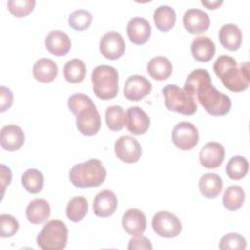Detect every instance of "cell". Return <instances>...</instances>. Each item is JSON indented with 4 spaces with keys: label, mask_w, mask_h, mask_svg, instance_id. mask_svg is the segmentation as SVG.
<instances>
[{
    "label": "cell",
    "mask_w": 250,
    "mask_h": 250,
    "mask_svg": "<svg viewBox=\"0 0 250 250\" xmlns=\"http://www.w3.org/2000/svg\"><path fill=\"white\" fill-rule=\"evenodd\" d=\"M10 13L16 17L21 18L31 13L35 6L34 0H9L7 3Z\"/></svg>",
    "instance_id": "d590c367"
},
{
    "label": "cell",
    "mask_w": 250,
    "mask_h": 250,
    "mask_svg": "<svg viewBox=\"0 0 250 250\" xmlns=\"http://www.w3.org/2000/svg\"><path fill=\"white\" fill-rule=\"evenodd\" d=\"M219 248L221 250H245L246 239L237 232H230L221 238Z\"/></svg>",
    "instance_id": "e575fe53"
},
{
    "label": "cell",
    "mask_w": 250,
    "mask_h": 250,
    "mask_svg": "<svg viewBox=\"0 0 250 250\" xmlns=\"http://www.w3.org/2000/svg\"><path fill=\"white\" fill-rule=\"evenodd\" d=\"M190 51L192 57L201 62H209L215 55L216 47L214 42L208 36L195 37L190 45Z\"/></svg>",
    "instance_id": "44dd1931"
},
{
    "label": "cell",
    "mask_w": 250,
    "mask_h": 250,
    "mask_svg": "<svg viewBox=\"0 0 250 250\" xmlns=\"http://www.w3.org/2000/svg\"><path fill=\"white\" fill-rule=\"evenodd\" d=\"M32 73L34 78L42 83L52 82L58 75L57 63L48 58H42L35 62Z\"/></svg>",
    "instance_id": "cb8c5ba5"
},
{
    "label": "cell",
    "mask_w": 250,
    "mask_h": 250,
    "mask_svg": "<svg viewBox=\"0 0 250 250\" xmlns=\"http://www.w3.org/2000/svg\"><path fill=\"white\" fill-rule=\"evenodd\" d=\"M128 249L129 250H135V249H147L151 250L152 245L151 242L148 238L139 235V236H134L129 240L128 244Z\"/></svg>",
    "instance_id": "ab89813d"
},
{
    "label": "cell",
    "mask_w": 250,
    "mask_h": 250,
    "mask_svg": "<svg viewBox=\"0 0 250 250\" xmlns=\"http://www.w3.org/2000/svg\"><path fill=\"white\" fill-rule=\"evenodd\" d=\"M244 199L245 192L240 186H229L224 192L223 205L229 211H236L243 205Z\"/></svg>",
    "instance_id": "f1b7e54d"
},
{
    "label": "cell",
    "mask_w": 250,
    "mask_h": 250,
    "mask_svg": "<svg viewBox=\"0 0 250 250\" xmlns=\"http://www.w3.org/2000/svg\"><path fill=\"white\" fill-rule=\"evenodd\" d=\"M45 46L54 56H65L70 51L71 40L65 32L59 29L52 30L45 38Z\"/></svg>",
    "instance_id": "ffe728a7"
},
{
    "label": "cell",
    "mask_w": 250,
    "mask_h": 250,
    "mask_svg": "<svg viewBox=\"0 0 250 250\" xmlns=\"http://www.w3.org/2000/svg\"><path fill=\"white\" fill-rule=\"evenodd\" d=\"M122 227L132 236L142 235L146 229V215L140 209L130 208L122 216Z\"/></svg>",
    "instance_id": "2e32d148"
},
{
    "label": "cell",
    "mask_w": 250,
    "mask_h": 250,
    "mask_svg": "<svg viewBox=\"0 0 250 250\" xmlns=\"http://www.w3.org/2000/svg\"><path fill=\"white\" fill-rule=\"evenodd\" d=\"M25 214L29 223L35 225L42 224L50 217V204L43 198H35L28 203Z\"/></svg>",
    "instance_id": "603a6c76"
},
{
    "label": "cell",
    "mask_w": 250,
    "mask_h": 250,
    "mask_svg": "<svg viewBox=\"0 0 250 250\" xmlns=\"http://www.w3.org/2000/svg\"><path fill=\"white\" fill-rule=\"evenodd\" d=\"M198 140V130L191 122L181 121L172 131L173 144L182 150L192 149L197 145Z\"/></svg>",
    "instance_id": "ba28073f"
},
{
    "label": "cell",
    "mask_w": 250,
    "mask_h": 250,
    "mask_svg": "<svg viewBox=\"0 0 250 250\" xmlns=\"http://www.w3.org/2000/svg\"><path fill=\"white\" fill-rule=\"evenodd\" d=\"M93 91L101 100H111L118 93V72L110 65L102 64L94 68L91 74Z\"/></svg>",
    "instance_id": "277c9868"
},
{
    "label": "cell",
    "mask_w": 250,
    "mask_h": 250,
    "mask_svg": "<svg viewBox=\"0 0 250 250\" xmlns=\"http://www.w3.org/2000/svg\"><path fill=\"white\" fill-rule=\"evenodd\" d=\"M248 160L241 155L232 156L227 163L226 173L231 180H240L244 178L248 172Z\"/></svg>",
    "instance_id": "1f68e13d"
},
{
    "label": "cell",
    "mask_w": 250,
    "mask_h": 250,
    "mask_svg": "<svg viewBox=\"0 0 250 250\" xmlns=\"http://www.w3.org/2000/svg\"><path fill=\"white\" fill-rule=\"evenodd\" d=\"M176 12L168 5H160L154 10L153 21L156 28L162 32L172 29L176 22Z\"/></svg>",
    "instance_id": "4316f807"
},
{
    "label": "cell",
    "mask_w": 250,
    "mask_h": 250,
    "mask_svg": "<svg viewBox=\"0 0 250 250\" xmlns=\"http://www.w3.org/2000/svg\"><path fill=\"white\" fill-rule=\"evenodd\" d=\"M184 90L192 96L196 95L206 112L213 116L225 115L231 108L230 98L212 85L211 76L206 69L197 68L191 71L187 77Z\"/></svg>",
    "instance_id": "6da1fadb"
},
{
    "label": "cell",
    "mask_w": 250,
    "mask_h": 250,
    "mask_svg": "<svg viewBox=\"0 0 250 250\" xmlns=\"http://www.w3.org/2000/svg\"><path fill=\"white\" fill-rule=\"evenodd\" d=\"M125 47L122 35L116 31L106 32L100 39V51L108 60H117L122 57Z\"/></svg>",
    "instance_id": "7c38bea8"
},
{
    "label": "cell",
    "mask_w": 250,
    "mask_h": 250,
    "mask_svg": "<svg viewBox=\"0 0 250 250\" xmlns=\"http://www.w3.org/2000/svg\"><path fill=\"white\" fill-rule=\"evenodd\" d=\"M12 180V172L11 169L6 167L4 164H1V188H2V196L4 195V191L7 186L10 185Z\"/></svg>",
    "instance_id": "60d3db41"
},
{
    "label": "cell",
    "mask_w": 250,
    "mask_h": 250,
    "mask_svg": "<svg viewBox=\"0 0 250 250\" xmlns=\"http://www.w3.org/2000/svg\"><path fill=\"white\" fill-rule=\"evenodd\" d=\"M225 148L217 142L206 143L199 152V160L203 167L207 169L218 168L224 161Z\"/></svg>",
    "instance_id": "5bb4252c"
},
{
    "label": "cell",
    "mask_w": 250,
    "mask_h": 250,
    "mask_svg": "<svg viewBox=\"0 0 250 250\" xmlns=\"http://www.w3.org/2000/svg\"><path fill=\"white\" fill-rule=\"evenodd\" d=\"M13 104V93L12 91L5 87H0V111L5 112L12 106Z\"/></svg>",
    "instance_id": "f35d334b"
},
{
    "label": "cell",
    "mask_w": 250,
    "mask_h": 250,
    "mask_svg": "<svg viewBox=\"0 0 250 250\" xmlns=\"http://www.w3.org/2000/svg\"><path fill=\"white\" fill-rule=\"evenodd\" d=\"M90 105H95L94 102L89 96L82 93L73 94L67 100V106L74 115H77L80 110Z\"/></svg>",
    "instance_id": "8d00e7d4"
},
{
    "label": "cell",
    "mask_w": 250,
    "mask_h": 250,
    "mask_svg": "<svg viewBox=\"0 0 250 250\" xmlns=\"http://www.w3.org/2000/svg\"><path fill=\"white\" fill-rule=\"evenodd\" d=\"M221 45L229 51H236L242 43V32L240 28L233 23L224 24L219 31Z\"/></svg>",
    "instance_id": "7402d4cb"
},
{
    "label": "cell",
    "mask_w": 250,
    "mask_h": 250,
    "mask_svg": "<svg viewBox=\"0 0 250 250\" xmlns=\"http://www.w3.org/2000/svg\"><path fill=\"white\" fill-rule=\"evenodd\" d=\"M87 67L85 62L80 59H72L65 62L63 66V75L69 83H80L85 79Z\"/></svg>",
    "instance_id": "83f0119b"
},
{
    "label": "cell",
    "mask_w": 250,
    "mask_h": 250,
    "mask_svg": "<svg viewBox=\"0 0 250 250\" xmlns=\"http://www.w3.org/2000/svg\"><path fill=\"white\" fill-rule=\"evenodd\" d=\"M68 176L72 185L78 188H97L104 182L106 169L101 160L91 158L72 166Z\"/></svg>",
    "instance_id": "3957f363"
},
{
    "label": "cell",
    "mask_w": 250,
    "mask_h": 250,
    "mask_svg": "<svg viewBox=\"0 0 250 250\" xmlns=\"http://www.w3.org/2000/svg\"><path fill=\"white\" fill-rule=\"evenodd\" d=\"M127 34L130 41L135 45H144L151 34L149 21L142 17L132 18L127 24Z\"/></svg>",
    "instance_id": "9a60e30c"
},
{
    "label": "cell",
    "mask_w": 250,
    "mask_h": 250,
    "mask_svg": "<svg viewBox=\"0 0 250 250\" xmlns=\"http://www.w3.org/2000/svg\"><path fill=\"white\" fill-rule=\"evenodd\" d=\"M19 222L17 219L9 214H2L0 216V236L11 237L19 230Z\"/></svg>",
    "instance_id": "74e56055"
},
{
    "label": "cell",
    "mask_w": 250,
    "mask_h": 250,
    "mask_svg": "<svg viewBox=\"0 0 250 250\" xmlns=\"http://www.w3.org/2000/svg\"><path fill=\"white\" fill-rule=\"evenodd\" d=\"M118 200L115 193L109 189H104L95 196L93 200V211L96 216L106 218L115 212Z\"/></svg>",
    "instance_id": "e0dca14e"
},
{
    "label": "cell",
    "mask_w": 250,
    "mask_h": 250,
    "mask_svg": "<svg viewBox=\"0 0 250 250\" xmlns=\"http://www.w3.org/2000/svg\"><path fill=\"white\" fill-rule=\"evenodd\" d=\"M146 70L151 78L162 81L166 80L173 71L171 62L163 56H157L152 58L146 64Z\"/></svg>",
    "instance_id": "484cf974"
},
{
    "label": "cell",
    "mask_w": 250,
    "mask_h": 250,
    "mask_svg": "<svg viewBox=\"0 0 250 250\" xmlns=\"http://www.w3.org/2000/svg\"><path fill=\"white\" fill-rule=\"evenodd\" d=\"M24 133L21 127L15 124H9L2 127L0 131V144L3 149L16 151L20 149L24 143Z\"/></svg>",
    "instance_id": "ac0fdd59"
},
{
    "label": "cell",
    "mask_w": 250,
    "mask_h": 250,
    "mask_svg": "<svg viewBox=\"0 0 250 250\" xmlns=\"http://www.w3.org/2000/svg\"><path fill=\"white\" fill-rule=\"evenodd\" d=\"M213 69L223 85L231 92H242L249 87V62H242L238 67L232 57L223 55L215 61Z\"/></svg>",
    "instance_id": "7a4b0ae2"
},
{
    "label": "cell",
    "mask_w": 250,
    "mask_h": 250,
    "mask_svg": "<svg viewBox=\"0 0 250 250\" xmlns=\"http://www.w3.org/2000/svg\"><path fill=\"white\" fill-rule=\"evenodd\" d=\"M67 237L66 225L61 220H51L38 233L36 242L43 250H62L66 246Z\"/></svg>",
    "instance_id": "5b68a950"
},
{
    "label": "cell",
    "mask_w": 250,
    "mask_h": 250,
    "mask_svg": "<svg viewBox=\"0 0 250 250\" xmlns=\"http://www.w3.org/2000/svg\"><path fill=\"white\" fill-rule=\"evenodd\" d=\"M201 194L209 199L216 198L223 189L222 178L216 173L203 174L198 183Z\"/></svg>",
    "instance_id": "d4e9b609"
},
{
    "label": "cell",
    "mask_w": 250,
    "mask_h": 250,
    "mask_svg": "<svg viewBox=\"0 0 250 250\" xmlns=\"http://www.w3.org/2000/svg\"><path fill=\"white\" fill-rule=\"evenodd\" d=\"M152 89L151 82L143 75L134 74L127 78L123 93L127 100L137 102L147 96Z\"/></svg>",
    "instance_id": "8fae6325"
},
{
    "label": "cell",
    "mask_w": 250,
    "mask_h": 250,
    "mask_svg": "<svg viewBox=\"0 0 250 250\" xmlns=\"http://www.w3.org/2000/svg\"><path fill=\"white\" fill-rule=\"evenodd\" d=\"M151 226L153 231L165 238L178 236L182 231V223L180 219L173 213L168 211H159L152 217Z\"/></svg>",
    "instance_id": "52a82bcc"
},
{
    "label": "cell",
    "mask_w": 250,
    "mask_h": 250,
    "mask_svg": "<svg viewBox=\"0 0 250 250\" xmlns=\"http://www.w3.org/2000/svg\"><path fill=\"white\" fill-rule=\"evenodd\" d=\"M126 113L120 105L108 106L105 110V122L109 130L120 131L126 125Z\"/></svg>",
    "instance_id": "d6a6232c"
},
{
    "label": "cell",
    "mask_w": 250,
    "mask_h": 250,
    "mask_svg": "<svg viewBox=\"0 0 250 250\" xmlns=\"http://www.w3.org/2000/svg\"><path fill=\"white\" fill-rule=\"evenodd\" d=\"M21 184L29 193H39L44 186V176L37 169H27L21 176Z\"/></svg>",
    "instance_id": "4dcf8cb0"
},
{
    "label": "cell",
    "mask_w": 250,
    "mask_h": 250,
    "mask_svg": "<svg viewBox=\"0 0 250 250\" xmlns=\"http://www.w3.org/2000/svg\"><path fill=\"white\" fill-rule=\"evenodd\" d=\"M76 128L84 136H94L101 128V116L96 105L80 110L76 115Z\"/></svg>",
    "instance_id": "30bf717a"
},
{
    "label": "cell",
    "mask_w": 250,
    "mask_h": 250,
    "mask_svg": "<svg viewBox=\"0 0 250 250\" xmlns=\"http://www.w3.org/2000/svg\"><path fill=\"white\" fill-rule=\"evenodd\" d=\"M183 24L189 33L199 34L209 28L210 18L206 12L200 9H188L183 16Z\"/></svg>",
    "instance_id": "4fadbf2b"
},
{
    "label": "cell",
    "mask_w": 250,
    "mask_h": 250,
    "mask_svg": "<svg viewBox=\"0 0 250 250\" xmlns=\"http://www.w3.org/2000/svg\"><path fill=\"white\" fill-rule=\"evenodd\" d=\"M201 4L209 10H215L223 4V0H214V1H204L201 0Z\"/></svg>",
    "instance_id": "b9f144b4"
},
{
    "label": "cell",
    "mask_w": 250,
    "mask_h": 250,
    "mask_svg": "<svg viewBox=\"0 0 250 250\" xmlns=\"http://www.w3.org/2000/svg\"><path fill=\"white\" fill-rule=\"evenodd\" d=\"M162 94L165 106L168 110L184 115H192L196 112L197 104L193 96L179 86L168 84L163 87Z\"/></svg>",
    "instance_id": "8992f818"
},
{
    "label": "cell",
    "mask_w": 250,
    "mask_h": 250,
    "mask_svg": "<svg viewBox=\"0 0 250 250\" xmlns=\"http://www.w3.org/2000/svg\"><path fill=\"white\" fill-rule=\"evenodd\" d=\"M92 20L93 16L89 11L85 9H78L68 16V24L72 29L82 31L89 28L92 23Z\"/></svg>",
    "instance_id": "836d02e7"
},
{
    "label": "cell",
    "mask_w": 250,
    "mask_h": 250,
    "mask_svg": "<svg viewBox=\"0 0 250 250\" xmlns=\"http://www.w3.org/2000/svg\"><path fill=\"white\" fill-rule=\"evenodd\" d=\"M88 208H89V204L85 197L83 196L72 197L67 202V205H66V209H65L66 216L70 221L74 223L80 222L87 215Z\"/></svg>",
    "instance_id": "f546056e"
},
{
    "label": "cell",
    "mask_w": 250,
    "mask_h": 250,
    "mask_svg": "<svg viewBox=\"0 0 250 250\" xmlns=\"http://www.w3.org/2000/svg\"><path fill=\"white\" fill-rule=\"evenodd\" d=\"M126 127L133 135L145 134L150 125L149 116L139 106H131L126 112Z\"/></svg>",
    "instance_id": "d6986e66"
},
{
    "label": "cell",
    "mask_w": 250,
    "mask_h": 250,
    "mask_svg": "<svg viewBox=\"0 0 250 250\" xmlns=\"http://www.w3.org/2000/svg\"><path fill=\"white\" fill-rule=\"evenodd\" d=\"M116 156L125 163H135L142 155V146L138 140L132 136H121L114 144Z\"/></svg>",
    "instance_id": "9c48e42d"
}]
</instances>
